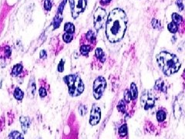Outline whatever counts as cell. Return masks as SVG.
I'll use <instances>...</instances> for the list:
<instances>
[{
    "mask_svg": "<svg viewBox=\"0 0 185 139\" xmlns=\"http://www.w3.org/2000/svg\"><path fill=\"white\" fill-rule=\"evenodd\" d=\"M127 25V17L124 10L116 8L110 13L106 23V35L111 43H117L124 38Z\"/></svg>",
    "mask_w": 185,
    "mask_h": 139,
    "instance_id": "6da1fadb",
    "label": "cell"
},
{
    "mask_svg": "<svg viewBox=\"0 0 185 139\" xmlns=\"http://www.w3.org/2000/svg\"><path fill=\"white\" fill-rule=\"evenodd\" d=\"M157 60L162 72L168 77L178 72L181 66L178 56L167 51H162L157 54Z\"/></svg>",
    "mask_w": 185,
    "mask_h": 139,
    "instance_id": "7a4b0ae2",
    "label": "cell"
},
{
    "mask_svg": "<svg viewBox=\"0 0 185 139\" xmlns=\"http://www.w3.org/2000/svg\"><path fill=\"white\" fill-rule=\"evenodd\" d=\"M63 80L68 86L69 94L72 97H77L80 95L84 91V84L77 74L67 75L63 78Z\"/></svg>",
    "mask_w": 185,
    "mask_h": 139,
    "instance_id": "3957f363",
    "label": "cell"
},
{
    "mask_svg": "<svg viewBox=\"0 0 185 139\" xmlns=\"http://www.w3.org/2000/svg\"><path fill=\"white\" fill-rule=\"evenodd\" d=\"M69 2L73 19L77 18L85 10L87 5V0H69Z\"/></svg>",
    "mask_w": 185,
    "mask_h": 139,
    "instance_id": "277c9868",
    "label": "cell"
},
{
    "mask_svg": "<svg viewBox=\"0 0 185 139\" xmlns=\"http://www.w3.org/2000/svg\"><path fill=\"white\" fill-rule=\"evenodd\" d=\"M106 87H107V82L104 77H98L94 80L92 86V91H93V96L96 100L101 98L105 91Z\"/></svg>",
    "mask_w": 185,
    "mask_h": 139,
    "instance_id": "5b68a950",
    "label": "cell"
},
{
    "mask_svg": "<svg viewBox=\"0 0 185 139\" xmlns=\"http://www.w3.org/2000/svg\"><path fill=\"white\" fill-rule=\"evenodd\" d=\"M141 104L145 110L152 108L155 104V97L150 91L145 90L141 97Z\"/></svg>",
    "mask_w": 185,
    "mask_h": 139,
    "instance_id": "8992f818",
    "label": "cell"
},
{
    "mask_svg": "<svg viewBox=\"0 0 185 139\" xmlns=\"http://www.w3.org/2000/svg\"><path fill=\"white\" fill-rule=\"evenodd\" d=\"M106 16L107 15H106L105 9H104L103 8L99 7L95 11L94 14H93V24H94L96 30H100L104 26V23H105Z\"/></svg>",
    "mask_w": 185,
    "mask_h": 139,
    "instance_id": "52a82bcc",
    "label": "cell"
},
{
    "mask_svg": "<svg viewBox=\"0 0 185 139\" xmlns=\"http://www.w3.org/2000/svg\"><path fill=\"white\" fill-rule=\"evenodd\" d=\"M100 117H101V111L100 108L96 104L92 105L90 112V124L92 126L96 125L100 122Z\"/></svg>",
    "mask_w": 185,
    "mask_h": 139,
    "instance_id": "ba28073f",
    "label": "cell"
},
{
    "mask_svg": "<svg viewBox=\"0 0 185 139\" xmlns=\"http://www.w3.org/2000/svg\"><path fill=\"white\" fill-rule=\"evenodd\" d=\"M174 116L177 119L180 118L184 111V95L181 94L176 99L174 104Z\"/></svg>",
    "mask_w": 185,
    "mask_h": 139,
    "instance_id": "9c48e42d",
    "label": "cell"
},
{
    "mask_svg": "<svg viewBox=\"0 0 185 139\" xmlns=\"http://www.w3.org/2000/svg\"><path fill=\"white\" fill-rule=\"evenodd\" d=\"M19 120H20L21 125H22V131H23L24 133H26L28 129L31 126V120H30V118L29 117L22 116V117H20Z\"/></svg>",
    "mask_w": 185,
    "mask_h": 139,
    "instance_id": "30bf717a",
    "label": "cell"
},
{
    "mask_svg": "<svg viewBox=\"0 0 185 139\" xmlns=\"http://www.w3.org/2000/svg\"><path fill=\"white\" fill-rule=\"evenodd\" d=\"M12 54V50L9 46H5L0 49V59H6L10 58Z\"/></svg>",
    "mask_w": 185,
    "mask_h": 139,
    "instance_id": "8fae6325",
    "label": "cell"
},
{
    "mask_svg": "<svg viewBox=\"0 0 185 139\" xmlns=\"http://www.w3.org/2000/svg\"><path fill=\"white\" fill-rule=\"evenodd\" d=\"M36 81L33 77H32L30 80L29 86H28V94L31 97H33L36 94Z\"/></svg>",
    "mask_w": 185,
    "mask_h": 139,
    "instance_id": "7c38bea8",
    "label": "cell"
},
{
    "mask_svg": "<svg viewBox=\"0 0 185 139\" xmlns=\"http://www.w3.org/2000/svg\"><path fill=\"white\" fill-rule=\"evenodd\" d=\"M22 71H23V66L22 63H17V64L14 65L12 68L11 75L13 77H17L22 72Z\"/></svg>",
    "mask_w": 185,
    "mask_h": 139,
    "instance_id": "4fadbf2b",
    "label": "cell"
},
{
    "mask_svg": "<svg viewBox=\"0 0 185 139\" xmlns=\"http://www.w3.org/2000/svg\"><path fill=\"white\" fill-rule=\"evenodd\" d=\"M130 94V96H131V99L135 101L137 98V96H138V91H137V86L134 83H132L131 85H130V88L129 90Z\"/></svg>",
    "mask_w": 185,
    "mask_h": 139,
    "instance_id": "5bb4252c",
    "label": "cell"
},
{
    "mask_svg": "<svg viewBox=\"0 0 185 139\" xmlns=\"http://www.w3.org/2000/svg\"><path fill=\"white\" fill-rule=\"evenodd\" d=\"M155 89L161 91L162 92H165L166 91V87L165 85V83L162 79L157 80L155 83Z\"/></svg>",
    "mask_w": 185,
    "mask_h": 139,
    "instance_id": "9a60e30c",
    "label": "cell"
},
{
    "mask_svg": "<svg viewBox=\"0 0 185 139\" xmlns=\"http://www.w3.org/2000/svg\"><path fill=\"white\" fill-rule=\"evenodd\" d=\"M13 96H14V97H15L17 100L21 101V100L23 99L24 93L22 92V91L19 88V87H16L15 91L13 92Z\"/></svg>",
    "mask_w": 185,
    "mask_h": 139,
    "instance_id": "2e32d148",
    "label": "cell"
},
{
    "mask_svg": "<svg viewBox=\"0 0 185 139\" xmlns=\"http://www.w3.org/2000/svg\"><path fill=\"white\" fill-rule=\"evenodd\" d=\"M91 49H92V46H90V45L87 44H83L80 46V53L83 56H88L89 55V53L90 52Z\"/></svg>",
    "mask_w": 185,
    "mask_h": 139,
    "instance_id": "e0dca14e",
    "label": "cell"
},
{
    "mask_svg": "<svg viewBox=\"0 0 185 139\" xmlns=\"http://www.w3.org/2000/svg\"><path fill=\"white\" fill-rule=\"evenodd\" d=\"M63 21V16H62V13H58L56 14V16L54 18L53 20V26L54 29H57L59 26H60V23Z\"/></svg>",
    "mask_w": 185,
    "mask_h": 139,
    "instance_id": "ac0fdd59",
    "label": "cell"
},
{
    "mask_svg": "<svg viewBox=\"0 0 185 139\" xmlns=\"http://www.w3.org/2000/svg\"><path fill=\"white\" fill-rule=\"evenodd\" d=\"M166 117V112L164 109H161L157 111V119L159 122H163Z\"/></svg>",
    "mask_w": 185,
    "mask_h": 139,
    "instance_id": "d6986e66",
    "label": "cell"
},
{
    "mask_svg": "<svg viewBox=\"0 0 185 139\" xmlns=\"http://www.w3.org/2000/svg\"><path fill=\"white\" fill-rule=\"evenodd\" d=\"M95 55H96V57L98 58L102 63H104V62L105 61V54H104V52L103 51V50H102L101 48L96 49V51H95Z\"/></svg>",
    "mask_w": 185,
    "mask_h": 139,
    "instance_id": "ffe728a7",
    "label": "cell"
},
{
    "mask_svg": "<svg viewBox=\"0 0 185 139\" xmlns=\"http://www.w3.org/2000/svg\"><path fill=\"white\" fill-rule=\"evenodd\" d=\"M119 135L120 138H125L127 135V126L126 124H124L119 128Z\"/></svg>",
    "mask_w": 185,
    "mask_h": 139,
    "instance_id": "44dd1931",
    "label": "cell"
},
{
    "mask_svg": "<svg viewBox=\"0 0 185 139\" xmlns=\"http://www.w3.org/2000/svg\"><path fill=\"white\" fill-rule=\"evenodd\" d=\"M9 139H24V137L20 132L17 131H13L9 134Z\"/></svg>",
    "mask_w": 185,
    "mask_h": 139,
    "instance_id": "7402d4cb",
    "label": "cell"
},
{
    "mask_svg": "<svg viewBox=\"0 0 185 139\" xmlns=\"http://www.w3.org/2000/svg\"><path fill=\"white\" fill-rule=\"evenodd\" d=\"M64 30L68 33L73 34L75 32V26L71 22H67L64 26Z\"/></svg>",
    "mask_w": 185,
    "mask_h": 139,
    "instance_id": "603a6c76",
    "label": "cell"
},
{
    "mask_svg": "<svg viewBox=\"0 0 185 139\" xmlns=\"http://www.w3.org/2000/svg\"><path fill=\"white\" fill-rule=\"evenodd\" d=\"M86 38L87 39V40L90 41V43H94L95 40H96V34L94 33V32L92 31V30H90L87 34H86Z\"/></svg>",
    "mask_w": 185,
    "mask_h": 139,
    "instance_id": "cb8c5ba5",
    "label": "cell"
},
{
    "mask_svg": "<svg viewBox=\"0 0 185 139\" xmlns=\"http://www.w3.org/2000/svg\"><path fill=\"white\" fill-rule=\"evenodd\" d=\"M172 22H174V23H176V24L178 25V24H180L181 22H182V17L181 16L179 15L178 13H173L172 14Z\"/></svg>",
    "mask_w": 185,
    "mask_h": 139,
    "instance_id": "d4e9b609",
    "label": "cell"
},
{
    "mask_svg": "<svg viewBox=\"0 0 185 139\" xmlns=\"http://www.w3.org/2000/svg\"><path fill=\"white\" fill-rule=\"evenodd\" d=\"M167 28H168V30L170 32V33H176L178 30V25L173 22L169 23L168 26H167Z\"/></svg>",
    "mask_w": 185,
    "mask_h": 139,
    "instance_id": "484cf974",
    "label": "cell"
},
{
    "mask_svg": "<svg viewBox=\"0 0 185 139\" xmlns=\"http://www.w3.org/2000/svg\"><path fill=\"white\" fill-rule=\"evenodd\" d=\"M73 39V34L68 33H65L63 35V39L65 43H70L71 41Z\"/></svg>",
    "mask_w": 185,
    "mask_h": 139,
    "instance_id": "4316f807",
    "label": "cell"
},
{
    "mask_svg": "<svg viewBox=\"0 0 185 139\" xmlns=\"http://www.w3.org/2000/svg\"><path fill=\"white\" fill-rule=\"evenodd\" d=\"M117 109L121 113H125L126 112V104L123 100H120V102L117 104Z\"/></svg>",
    "mask_w": 185,
    "mask_h": 139,
    "instance_id": "83f0119b",
    "label": "cell"
},
{
    "mask_svg": "<svg viewBox=\"0 0 185 139\" xmlns=\"http://www.w3.org/2000/svg\"><path fill=\"white\" fill-rule=\"evenodd\" d=\"M87 106L83 105V104L80 105V107H79V112H80V114L81 115V116H84V115L87 114Z\"/></svg>",
    "mask_w": 185,
    "mask_h": 139,
    "instance_id": "f1b7e54d",
    "label": "cell"
},
{
    "mask_svg": "<svg viewBox=\"0 0 185 139\" xmlns=\"http://www.w3.org/2000/svg\"><path fill=\"white\" fill-rule=\"evenodd\" d=\"M152 26H153L154 29H160L161 27V21L158 20V19H154L152 20Z\"/></svg>",
    "mask_w": 185,
    "mask_h": 139,
    "instance_id": "f546056e",
    "label": "cell"
},
{
    "mask_svg": "<svg viewBox=\"0 0 185 139\" xmlns=\"http://www.w3.org/2000/svg\"><path fill=\"white\" fill-rule=\"evenodd\" d=\"M44 8L46 11H50L52 8V0H45Z\"/></svg>",
    "mask_w": 185,
    "mask_h": 139,
    "instance_id": "4dcf8cb0",
    "label": "cell"
},
{
    "mask_svg": "<svg viewBox=\"0 0 185 139\" xmlns=\"http://www.w3.org/2000/svg\"><path fill=\"white\" fill-rule=\"evenodd\" d=\"M131 96H130L129 90H126L124 92V100H126L127 103H130L131 101Z\"/></svg>",
    "mask_w": 185,
    "mask_h": 139,
    "instance_id": "1f68e13d",
    "label": "cell"
},
{
    "mask_svg": "<svg viewBox=\"0 0 185 139\" xmlns=\"http://www.w3.org/2000/svg\"><path fill=\"white\" fill-rule=\"evenodd\" d=\"M39 96H40L41 98H44L47 95V92H46V90L45 89L44 87H41L39 89Z\"/></svg>",
    "mask_w": 185,
    "mask_h": 139,
    "instance_id": "d6a6232c",
    "label": "cell"
},
{
    "mask_svg": "<svg viewBox=\"0 0 185 139\" xmlns=\"http://www.w3.org/2000/svg\"><path fill=\"white\" fill-rule=\"evenodd\" d=\"M64 59H61L60 62H59V65H58V67H57V70L59 72H63V70H64Z\"/></svg>",
    "mask_w": 185,
    "mask_h": 139,
    "instance_id": "836d02e7",
    "label": "cell"
},
{
    "mask_svg": "<svg viewBox=\"0 0 185 139\" xmlns=\"http://www.w3.org/2000/svg\"><path fill=\"white\" fill-rule=\"evenodd\" d=\"M177 5L178 6V9H179V11H182L184 9V4L183 2H182V0H177Z\"/></svg>",
    "mask_w": 185,
    "mask_h": 139,
    "instance_id": "e575fe53",
    "label": "cell"
},
{
    "mask_svg": "<svg viewBox=\"0 0 185 139\" xmlns=\"http://www.w3.org/2000/svg\"><path fill=\"white\" fill-rule=\"evenodd\" d=\"M39 56H40V58H42V59H43V58L45 59V58L47 57V54H46V50H42L40 54H39Z\"/></svg>",
    "mask_w": 185,
    "mask_h": 139,
    "instance_id": "d590c367",
    "label": "cell"
},
{
    "mask_svg": "<svg viewBox=\"0 0 185 139\" xmlns=\"http://www.w3.org/2000/svg\"><path fill=\"white\" fill-rule=\"evenodd\" d=\"M110 2L111 0H100V3L103 5H108Z\"/></svg>",
    "mask_w": 185,
    "mask_h": 139,
    "instance_id": "8d00e7d4",
    "label": "cell"
},
{
    "mask_svg": "<svg viewBox=\"0 0 185 139\" xmlns=\"http://www.w3.org/2000/svg\"><path fill=\"white\" fill-rule=\"evenodd\" d=\"M1 81H2V79L0 77V87H1Z\"/></svg>",
    "mask_w": 185,
    "mask_h": 139,
    "instance_id": "74e56055",
    "label": "cell"
}]
</instances>
